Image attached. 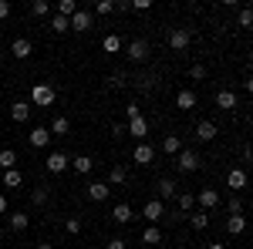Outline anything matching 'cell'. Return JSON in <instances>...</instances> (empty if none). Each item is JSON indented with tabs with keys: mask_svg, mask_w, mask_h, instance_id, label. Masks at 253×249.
Segmentation results:
<instances>
[{
	"mask_svg": "<svg viewBox=\"0 0 253 249\" xmlns=\"http://www.w3.org/2000/svg\"><path fill=\"white\" fill-rule=\"evenodd\" d=\"M54 98H58V91H54L47 81H41V84L31 88V108H51V105H54Z\"/></svg>",
	"mask_w": 253,
	"mask_h": 249,
	"instance_id": "cell-1",
	"label": "cell"
},
{
	"mask_svg": "<svg viewBox=\"0 0 253 249\" xmlns=\"http://www.w3.org/2000/svg\"><path fill=\"white\" fill-rule=\"evenodd\" d=\"M149 54H152V44H149L145 37H135V40H128V44H125V58L135 61V64L149 61Z\"/></svg>",
	"mask_w": 253,
	"mask_h": 249,
	"instance_id": "cell-2",
	"label": "cell"
},
{
	"mask_svg": "<svg viewBox=\"0 0 253 249\" xmlns=\"http://www.w3.org/2000/svg\"><path fill=\"white\" fill-rule=\"evenodd\" d=\"M175 195H179V182H175V178L166 175V178L156 182V199L159 202H169V199H175Z\"/></svg>",
	"mask_w": 253,
	"mask_h": 249,
	"instance_id": "cell-3",
	"label": "cell"
},
{
	"mask_svg": "<svg viewBox=\"0 0 253 249\" xmlns=\"http://www.w3.org/2000/svg\"><path fill=\"white\" fill-rule=\"evenodd\" d=\"M189 44H193V34H189V27H175V31H169V47H172V51H179V54H182Z\"/></svg>",
	"mask_w": 253,
	"mask_h": 249,
	"instance_id": "cell-4",
	"label": "cell"
},
{
	"mask_svg": "<svg viewBox=\"0 0 253 249\" xmlns=\"http://www.w3.org/2000/svg\"><path fill=\"white\" fill-rule=\"evenodd\" d=\"M175 165H179V172H196L203 162H199V155H196L193 148H182V152L175 155Z\"/></svg>",
	"mask_w": 253,
	"mask_h": 249,
	"instance_id": "cell-5",
	"label": "cell"
},
{
	"mask_svg": "<svg viewBox=\"0 0 253 249\" xmlns=\"http://www.w3.org/2000/svg\"><path fill=\"white\" fill-rule=\"evenodd\" d=\"M44 165H47V172H51V175H61L68 165H71V158H68L64 152H51L47 158H44Z\"/></svg>",
	"mask_w": 253,
	"mask_h": 249,
	"instance_id": "cell-6",
	"label": "cell"
},
{
	"mask_svg": "<svg viewBox=\"0 0 253 249\" xmlns=\"http://www.w3.org/2000/svg\"><path fill=\"white\" fill-rule=\"evenodd\" d=\"M142 215L149 219V226H156L159 219L166 215V202H159V199H149V202L142 206Z\"/></svg>",
	"mask_w": 253,
	"mask_h": 249,
	"instance_id": "cell-7",
	"label": "cell"
},
{
	"mask_svg": "<svg viewBox=\"0 0 253 249\" xmlns=\"http://www.w3.org/2000/svg\"><path fill=\"white\" fill-rule=\"evenodd\" d=\"M91 27H95V14H91V10H81V7H78V14L71 17V31L84 34V31H91Z\"/></svg>",
	"mask_w": 253,
	"mask_h": 249,
	"instance_id": "cell-8",
	"label": "cell"
},
{
	"mask_svg": "<svg viewBox=\"0 0 253 249\" xmlns=\"http://www.w3.org/2000/svg\"><path fill=\"white\" fill-rule=\"evenodd\" d=\"M132 158H135V165H152V162H156V148H152L149 142H138Z\"/></svg>",
	"mask_w": 253,
	"mask_h": 249,
	"instance_id": "cell-9",
	"label": "cell"
},
{
	"mask_svg": "<svg viewBox=\"0 0 253 249\" xmlns=\"http://www.w3.org/2000/svg\"><path fill=\"white\" fill-rule=\"evenodd\" d=\"M84 195H88L91 202H105V199L112 195V189H108V182H88V185H84Z\"/></svg>",
	"mask_w": 253,
	"mask_h": 249,
	"instance_id": "cell-10",
	"label": "cell"
},
{
	"mask_svg": "<svg viewBox=\"0 0 253 249\" xmlns=\"http://www.w3.org/2000/svg\"><path fill=\"white\" fill-rule=\"evenodd\" d=\"M27 142H31L34 148H47V145H51V132H47L44 125H38V128H31V135H27Z\"/></svg>",
	"mask_w": 253,
	"mask_h": 249,
	"instance_id": "cell-11",
	"label": "cell"
},
{
	"mask_svg": "<svg viewBox=\"0 0 253 249\" xmlns=\"http://www.w3.org/2000/svg\"><path fill=\"white\" fill-rule=\"evenodd\" d=\"M125 135H132V138H138V142H142V138L149 135V121H145L142 115H138V118H132V121L125 125Z\"/></svg>",
	"mask_w": 253,
	"mask_h": 249,
	"instance_id": "cell-12",
	"label": "cell"
},
{
	"mask_svg": "<svg viewBox=\"0 0 253 249\" xmlns=\"http://www.w3.org/2000/svg\"><path fill=\"white\" fill-rule=\"evenodd\" d=\"M236 105H240V98H236V91H230V88H223V91L216 95V108H223V111H233Z\"/></svg>",
	"mask_w": 253,
	"mask_h": 249,
	"instance_id": "cell-13",
	"label": "cell"
},
{
	"mask_svg": "<svg viewBox=\"0 0 253 249\" xmlns=\"http://www.w3.org/2000/svg\"><path fill=\"white\" fill-rule=\"evenodd\" d=\"M196 202L203 206V212H210V209L219 206V192H216V189H203L199 195H196Z\"/></svg>",
	"mask_w": 253,
	"mask_h": 249,
	"instance_id": "cell-14",
	"label": "cell"
},
{
	"mask_svg": "<svg viewBox=\"0 0 253 249\" xmlns=\"http://www.w3.org/2000/svg\"><path fill=\"white\" fill-rule=\"evenodd\" d=\"M31 111H34V108H31V101H14V105H10V118H14L17 125H24V121L31 118Z\"/></svg>",
	"mask_w": 253,
	"mask_h": 249,
	"instance_id": "cell-15",
	"label": "cell"
},
{
	"mask_svg": "<svg viewBox=\"0 0 253 249\" xmlns=\"http://www.w3.org/2000/svg\"><path fill=\"white\" fill-rule=\"evenodd\" d=\"M175 108H179V111H193V108H196V91L182 88V91L175 95Z\"/></svg>",
	"mask_w": 253,
	"mask_h": 249,
	"instance_id": "cell-16",
	"label": "cell"
},
{
	"mask_svg": "<svg viewBox=\"0 0 253 249\" xmlns=\"http://www.w3.org/2000/svg\"><path fill=\"white\" fill-rule=\"evenodd\" d=\"M31 51H34V47H31V40H27V37H14V44H10V54H14L17 61L31 58Z\"/></svg>",
	"mask_w": 253,
	"mask_h": 249,
	"instance_id": "cell-17",
	"label": "cell"
},
{
	"mask_svg": "<svg viewBox=\"0 0 253 249\" xmlns=\"http://www.w3.org/2000/svg\"><path fill=\"white\" fill-rule=\"evenodd\" d=\"M193 206H196V195H193V192H179V195H175V212L189 215V212H193Z\"/></svg>",
	"mask_w": 253,
	"mask_h": 249,
	"instance_id": "cell-18",
	"label": "cell"
},
{
	"mask_svg": "<svg viewBox=\"0 0 253 249\" xmlns=\"http://www.w3.org/2000/svg\"><path fill=\"white\" fill-rule=\"evenodd\" d=\"M71 169L78 175H88L95 169V158H91V155H75V158H71Z\"/></svg>",
	"mask_w": 253,
	"mask_h": 249,
	"instance_id": "cell-19",
	"label": "cell"
},
{
	"mask_svg": "<svg viewBox=\"0 0 253 249\" xmlns=\"http://www.w3.org/2000/svg\"><path fill=\"white\" fill-rule=\"evenodd\" d=\"M112 219L125 226V222H132V219H135V212H132V206H128V202H118L115 209H112Z\"/></svg>",
	"mask_w": 253,
	"mask_h": 249,
	"instance_id": "cell-20",
	"label": "cell"
},
{
	"mask_svg": "<svg viewBox=\"0 0 253 249\" xmlns=\"http://www.w3.org/2000/svg\"><path fill=\"white\" fill-rule=\"evenodd\" d=\"M125 182H128V169L125 165H112L108 169V189L112 185H125Z\"/></svg>",
	"mask_w": 253,
	"mask_h": 249,
	"instance_id": "cell-21",
	"label": "cell"
},
{
	"mask_svg": "<svg viewBox=\"0 0 253 249\" xmlns=\"http://www.w3.org/2000/svg\"><path fill=\"white\" fill-rule=\"evenodd\" d=\"M226 185H230L233 192L247 189V172H243V169H230V175H226Z\"/></svg>",
	"mask_w": 253,
	"mask_h": 249,
	"instance_id": "cell-22",
	"label": "cell"
},
{
	"mask_svg": "<svg viewBox=\"0 0 253 249\" xmlns=\"http://www.w3.org/2000/svg\"><path fill=\"white\" fill-rule=\"evenodd\" d=\"M142 243L145 246H162V229L159 226H145L142 229Z\"/></svg>",
	"mask_w": 253,
	"mask_h": 249,
	"instance_id": "cell-23",
	"label": "cell"
},
{
	"mask_svg": "<svg viewBox=\"0 0 253 249\" xmlns=\"http://www.w3.org/2000/svg\"><path fill=\"white\" fill-rule=\"evenodd\" d=\"M47 132H51V138H54V135H68V132H71V118L58 115L54 121H51V128H47Z\"/></svg>",
	"mask_w": 253,
	"mask_h": 249,
	"instance_id": "cell-24",
	"label": "cell"
},
{
	"mask_svg": "<svg viewBox=\"0 0 253 249\" xmlns=\"http://www.w3.org/2000/svg\"><path fill=\"white\" fill-rule=\"evenodd\" d=\"M7 226L14 232H24L27 226H31V215H24V212H10V219H7Z\"/></svg>",
	"mask_w": 253,
	"mask_h": 249,
	"instance_id": "cell-25",
	"label": "cell"
},
{
	"mask_svg": "<svg viewBox=\"0 0 253 249\" xmlns=\"http://www.w3.org/2000/svg\"><path fill=\"white\" fill-rule=\"evenodd\" d=\"M196 138H199V142H213L216 138V125L213 121H199V125H196Z\"/></svg>",
	"mask_w": 253,
	"mask_h": 249,
	"instance_id": "cell-26",
	"label": "cell"
},
{
	"mask_svg": "<svg viewBox=\"0 0 253 249\" xmlns=\"http://www.w3.org/2000/svg\"><path fill=\"white\" fill-rule=\"evenodd\" d=\"M243 229H247V215H230L226 219V232L230 236H243Z\"/></svg>",
	"mask_w": 253,
	"mask_h": 249,
	"instance_id": "cell-27",
	"label": "cell"
},
{
	"mask_svg": "<svg viewBox=\"0 0 253 249\" xmlns=\"http://www.w3.org/2000/svg\"><path fill=\"white\" fill-rule=\"evenodd\" d=\"M162 152L179 155L182 152V138H179V135H166V138H162Z\"/></svg>",
	"mask_w": 253,
	"mask_h": 249,
	"instance_id": "cell-28",
	"label": "cell"
},
{
	"mask_svg": "<svg viewBox=\"0 0 253 249\" xmlns=\"http://www.w3.org/2000/svg\"><path fill=\"white\" fill-rule=\"evenodd\" d=\"M0 169H3V172L17 169V152H14V148H3V152H0Z\"/></svg>",
	"mask_w": 253,
	"mask_h": 249,
	"instance_id": "cell-29",
	"label": "cell"
},
{
	"mask_svg": "<svg viewBox=\"0 0 253 249\" xmlns=\"http://www.w3.org/2000/svg\"><path fill=\"white\" fill-rule=\"evenodd\" d=\"M189 226H193L196 232H206L210 229V212H196V215H189Z\"/></svg>",
	"mask_w": 253,
	"mask_h": 249,
	"instance_id": "cell-30",
	"label": "cell"
},
{
	"mask_svg": "<svg viewBox=\"0 0 253 249\" xmlns=\"http://www.w3.org/2000/svg\"><path fill=\"white\" fill-rule=\"evenodd\" d=\"M3 185H7V189H20V185H24V175H20V169L3 172Z\"/></svg>",
	"mask_w": 253,
	"mask_h": 249,
	"instance_id": "cell-31",
	"label": "cell"
},
{
	"mask_svg": "<svg viewBox=\"0 0 253 249\" xmlns=\"http://www.w3.org/2000/svg\"><path fill=\"white\" fill-rule=\"evenodd\" d=\"M135 84L142 88V91H156V88H159V77H156V74H138Z\"/></svg>",
	"mask_w": 253,
	"mask_h": 249,
	"instance_id": "cell-32",
	"label": "cell"
},
{
	"mask_svg": "<svg viewBox=\"0 0 253 249\" xmlns=\"http://www.w3.org/2000/svg\"><path fill=\"white\" fill-rule=\"evenodd\" d=\"M101 47H105V54H118L122 51V37L118 34H108V37L101 40Z\"/></svg>",
	"mask_w": 253,
	"mask_h": 249,
	"instance_id": "cell-33",
	"label": "cell"
},
{
	"mask_svg": "<svg viewBox=\"0 0 253 249\" xmlns=\"http://www.w3.org/2000/svg\"><path fill=\"white\" fill-rule=\"evenodd\" d=\"M58 14L71 20L75 14H78V0H61V3H58Z\"/></svg>",
	"mask_w": 253,
	"mask_h": 249,
	"instance_id": "cell-34",
	"label": "cell"
},
{
	"mask_svg": "<svg viewBox=\"0 0 253 249\" xmlns=\"http://www.w3.org/2000/svg\"><path fill=\"white\" fill-rule=\"evenodd\" d=\"M51 31H54V34H68V31H71V20L68 17H51Z\"/></svg>",
	"mask_w": 253,
	"mask_h": 249,
	"instance_id": "cell-35",
	"label": "cell"
},
{
	"mask_svg": "<svg viewBox=\"0 0 253 249\" xmlns=\"http://www.w3.org/2000/svg\"><path fill=\"white\" fill-rule=\"evenodd\" d=\"M47 199H51V189H47V185H38V189L31 192V202H34V206H44Z\"/></svg>",
	"mask_w": 253,
	"mask_h": 249,
	"instance_id": "cell-36",
	"label": "cell"
},
{
	"mask_svg": "<svg viewBox=\"0 0 253 249\" xmlns=\"http://www.w3.org/2000/svg\"><path fill=\"white\" fill-rule=\"evenodd\" d=\"M91 14H98V17H105V14H115V0H98Z\"/></svg>",
	"mask_w": 253,
	"mask_h": 249,
	"instance_id": "cell-37",
	"label": "cell"
},
{
	"mask_svg": "<svg viewBox=\"0 0 253 249\" xmlns=\"http://www.w3.org/2000/svg\"><path fill=\"white\" fill-rule=\"evenodd\" d=\"M31 14H34V17H47V14H51V3H47V0H34V3H31Z\"/></svg>",
	"mask_w": 253,
	"mask_h": 249,
	"instance_id": "cell-38",
	"label": "cell"
},
{
	"mask_svg": "<svg viewBox=\"0 0 253 249\" xmlns=\"http://www.w3.org/2000/svg\"><path fill=\"white\" fill-rule=\"evenodd\" d=\"M64 229L71 232V236H78V232H81V219H78V215H71V219L64 222Z\"/></svg>",
	"mask_w": 253,
	"mask_h": 249,
	"instance_id": "cell-39",
	"label": "cell"
},
{
	"mask_svg": "<svg viewBox=\"0 0 253 249\" xmlns=\"http://www.w3.org/2000/svg\"><path fill=\"white\" fill-rule=\"evenodd\" d=\"M189 77H193V81H206V68H203V64H193V68H189Z\"/></svg>",
	"mask_w": 253,
	"mask_h": 249,
	"instance_id": "cell-40",
	"label": "cell"
},
{
	"mask_svg": "<svg viewBox=\"0 0 253 249\" xmlns=\"http://www.w3.org/2000/svg\"><path fill=\"white\" fill-rule=\"evenodd\" d=\"M230 215H243V199H230Z\"/></svg>",
	"mask_w": 253,
	"mask_h": 249,
	"instance_id": "cell-41",
	"label": "cell"
},
{
	"mask_svg": "<svg viewBox=\"0 0 253 249\" xmlns=\"http://www.w3.org/2000/svg\"><path fill=\"white\" fill-rule=\"evenodd\" d=\"M253 24V14H250V7H243L240 10V27H250Z\"/></svg>",
	"mask_w": 253,
	"mask_h": 249,
	"instance_id": "cell-42",
	"label": "cell"
},
{
	"mask_svg": "<svg viewBox=\"0 0 253 249\" xmlns=\"http://www.w3.org/2000/svg\"><path fill=\"white\" fill-rule=\"evenodd\" d=\"M105 249H125V239H122V236H112V239L105 243Z\"/></svg>",
	"mask_w": 253,
	"mask_h": 249,
	"instance_id": "cell-43",
	"label": "cell"
},
{
	"mask_svg": "<svg viewBox=\"0 0 253 249\" xmlns=\"http://www.w3.org/2000/svg\"><path fill=\"white\" fill-rule=\"evenodd\" d=\"M142 115V108H138L135 101H132V105H128V108H125V118H128V121H132V118H138Z\"/></svg>",
	"mask_w": 253,
	"mask_h": 249,
	"instance_id": "cell-44",
	"label": "cell"
},
{
	"mask_svg": "<svg viewBox=\"0 0 253 249\" xmlns=\"http://www.w3.org/2000/svg\"><path fill=\"white\" fill-rule=\"evenodd\" d=\"M112 135H115V138H125V125L115 121V125H112Z\"/></svg>",
	"mask_w": 253,
	"mask_h": 249,
	"instance_id": "cell-45",
	"label": "cell"
},
{
	"mask_svg": "<svg viewBox=\"0 0 253 249\" xmlns=\"http://www.w3.org/2000/svg\"><path fill=\"white\" fill-rule=\"evenodd\" d=\"M149 7H152V0H135L132 3V10H149Z\"/></svg>",
	"mask_w": 253,
	"mask_h": 249,
	"instance_id": "cell-46",
	"label": "cell"
},
{
	"mask_svg": "<svg viewBox=\"0 0 253 249\" xmlns=\"http://www.w3.org/2000/svg\"><path fill=\"white\" fill-rule=\"evenodd\" d=\"M3 17H10V3H7V0H0V20Z\"/></svg>",
	"mask_w": 253,
	"mask_h": 249,
	"instance_id": "cell-47",
	"label": "cell"
},
{
	"mask_svg": "<svg viewBox=\"0 0 253 249\" xmlns=\"http://www.w3.org/2000/svg\"><path fill=\"white\" fill-rule=\"evenodd\" d=\"M115 10H122V14H128V10H132V3H128V0H118V3H115Z\"/></svg>",
	"mask_w": 253,
	"mask_h": 249,
	"instance_id": "cell-48",
	"label": "cell"
},
{
	"mask_svg": "<svg viewBox=\"0 0 253 249\" xmlns=\"http://www.w3.org/2000/svg\"><path fill=\"white\" fill-rule=\"evenodd\" d=\"M3 212H7V199L0 195V215H3Z\"/></svg>",
	"mask_w": 253,
	"mask_h": 249,
	"instance_id": "cell-49",
	"label": "cell"
},
{
	"mask_svg": "<svg viewBox=\"0 0 253 249\" xmlns=\"http://www.w3.org/2000/svg\"><path fill=\"white\" fill-rule=\"evenodd\" d=\"M206 249H226V246H223V243H210Z\"/></svg>",
	"mask_w": 253,
	"mask_h": 249,
	"instance_id": "cell-50",
	"label": "cell"
},
{
	"mask_svg": "<svg viewBox=\"0 0 253 249\" xmlns=\"http://www.w3.org/2000/svg\"><path fill=\"white\" fill-rule=\"evenodd\" d=\"M38 249H54V246H51V243H38Z\"/></svg>",
	"mask_w": 253,
	"mask_h": 249,
	"instance_id": "cell-51",
	"label": "cell"
},
{
	"mask_svg": "<svg viewBox=\"0 0 253 249\" xmlns=\"http://www.w3.org/2000/svg\"><path fill=\"white\" fill-rule=\"evenodd\" d=\"M0 64H3V51H0Z\"/></svg>",
	"mask_w": 253,
	"mask_h": 249,
	"instance_id": "cell-52",
	"label": "cell"
},
{
	"mask_svg": "<svg viewBox=\"0 0 253 249\" xmlns=\"http://www.w3.org/2000/svg\"><path fill=\"white\" fill-rule=\"evenodd\" d=\"M0 232H3V229H0Z\"/></svg>",
	"mask_w": 253,
	"mask_h": 249,
	"instance_id": "cell-53",
	"label": "cell"
}]
</instances>
